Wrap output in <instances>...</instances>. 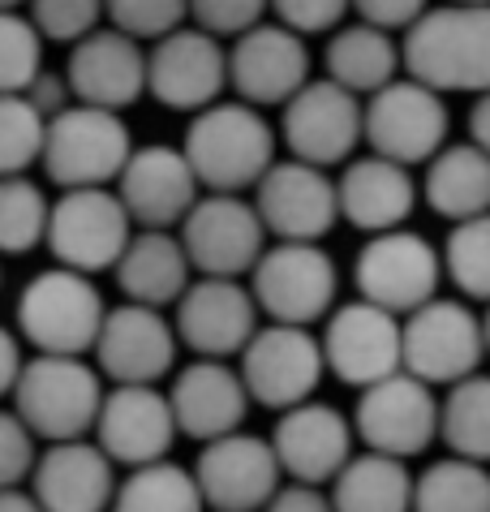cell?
Here are the masks:
<instances>
[{
  "mask_svg": "<svg viewBox=\"0 0 490 512\" xmlns=\"http://www.w3.org/2000/svg\"><path fill=\"white\" fill-rule=\"evenodd\" d=\"M323 362L349 388H374L405 371V327L396 315L370 302H344L327 315L323 327Z\"/></svg>",
  "mask_w": 490,
  "mask_h": 512,
  "instance_id": "14",
  "label": "cell"
},
{
  "mask_svg": "<svg viewBox=\"0 0 490 512\" xmlns=\"http://www.w3.org/2000/svg\"><path fill=\"white\" fill-rule=\"evenodd\" d=\"M0 512H43L31 491H0Z\"/></svg>",
  "mask_w": 490,
  "mask_h": 512,
  "instance_id": "50",
  "label": "cell"
},
{
  "mask_svg": "<svg viewBox=\"0 0 490 512\" xmlns=\"http://www.w3.org/2000/svg\"><path fill=\"white\" fill-rule=\"evenodd\" d=\"M237 371L254 405L288 414V409L314 401V388L323 383V340L310 327L267 323L245 345Z\"/></svg>",
  "mask_w": 490,
  "mask_h": 512,
  "instance_id": "11",
  "label": "cell"
},
{
  "mask_svg": "<svg viewBox=\"0 0 490 512\" xmlns=\"http://www.w3.org/2000/svg\"><path fill=\"white\" fill-rule=\"evenodd\" d=\"M276 22L288 26L293 35H323V31H340L344 18L353 13V0H271Z\"/></svg>",
  "mask_w": 490,
  "mask_h": 512,
  "instance_id": "44",
  "label": "cell"
},
{
  "mask_svg": "<svg viewBox=\"0 0 490 512\" xmlns=\"http://www.w3.org/2000/svg\"><path fill=\"white\" fill-rule=\"evenodd\" d=\"M104 375L86 358H43L35 353L22 366L13 388V414L43 444H74L95 435L99 409H104Z\"/></svg>",
  "mask_w": 490,
  "mask_h": 512,
  "instance_id": "4",
  "label": "cell"
},
{
  "mask_svg": "<svg viewBox=\"0 0 490 512\" xmlns=\"http://www.w3.org/2000/svg\"><path fill=\"white\" fill-rule=\"evenodd\" d=\"M353 280L362 302L387 310L396 319H409L413 310L439 297L443 280V254L430 246L422 233L392 229L370 237L353 263Z\"/></svg>",
  "mask_w": 490,
  "mask_h": 512,
  "instance_id": "8",
  "label": "cell"
},
{
  "mask_svg": "<svg viewBox=\"0 0 490 512\" xmlns=\"http://www.w3.org/2000/svg\"><path fill=\"white\" fill-rule=\"evenodd\" d=\"M0 284H5V272H0Z\"/></svg>",
  "mask_w": 490,
  "mask_h": 512,
  "instance_id": "54",
  "label": "cell"
},
{
  "mask_svg": "<svg viewBox=\"0 0 490 512\" xmlns=\"http://www.w3.org/2000/svg\"><path fill=\"white\" fill-rule=\"evenodd\" d=\"M26 18L35 22L43 44H82L86 35H95L99 26H108L104 0H31Z\"/></svg>",
  "mask_w": 490,
  "mask_h": 512,
  "instance_id": "40",
  "label": "cell"
},
{
  "mask_svg": "<svg viewBox=\"0 0 490 512\" xmlns=\"http://www.w3.org/2000/svg\"><path fill=\"white\" fill-rule=\"evenodd\" d=\"M108 302L99 284L69 267H43L18 293V336L43 358H86L104 332Z\"/></svg>",
  "mask_w": 490,
  "mask_h": 512,
  "instance_id": "3",
  "label": "cell"
},
{
  "mask_svg": "<svg viewBox=\"0 0 490 512\" xmlns=\"http://www.w3.org/2000/svg\"><path fill=\"white\" fill-rule=\"evenodd\" d=\"M22 336L18 332H9L5 323H0V401L5 396H13V388H18V379H22Z\"/></svg>",
  "mask_w": 490,
  "mask_h": 512,
  "instance_id": "48",
  "label": "cell"
},
{
  "mask_svg": "<svg viewBox=\"0 0 490 512\" xmlns=\"http://www.w3.org/2000/svg\"><path fill=\"white\" fill-rule=\"evenodd\" d=\"M112 276H117V289L125 293V302L168 310V306H177L185 289L194 284V267H190V254H185L177 233L138 229Z\"/></svg>",
  "mask_w": 490,
  "mask_h": 512,
  "instance_id": "29",
  "label": "cell"
},
{
  "mask_svg": "<svg viewBox=\"0 0 490 512\" xmlns=\"http://www.w3.org/2000/svg\"><path fill=\"white\" fill-rule=\"evenodd\" d=\"M22 5H31V0H0V13H22Z\"/></svg>",
  "mask_w": 490,
  "mask_h": 512,
  "instance_id": "51",
  "label": "cell"
},
{
  "mask_svg": "<svg viewBox=\"0 0 490 512\" xmlns=\"http://www.w3.org/2000/svg\"><path fill=\"white\" fill-rule=\"evenodd\" d=\"M439 435L460 461L490 465V375H469L439 401Z\"/></svg>",
  "mask_w": 490,
  "mask_h": 512,
  "instance_id": "33",
  "label": "cell"
},
{
  "mask_svg": "<svg viewBox=\"0 0 490 512\" xmlns=\"http://www.w3.org/2000/svg\"><path fill=\"white\" fill-rule=\"evenodd\" d=\"M117 198L125 203L134 229H155V233H177L181 220L194 211V203L203 198L190 160L181 147L168 142H147L134 147L125 173L117 177Z\"/></svg>",
  "mask_w": 490,
  "mask_h": 512,
  "instance_id": "20",
  "label": "cell"
},
{
  "mask_svg": "<svg viewBox=\"0 0 490 512\" xmlns=\"http://www.w3.org/2000/svg\"><path fill=\"white\" fill-rule=\"evenodd\" d=\"M271 0H190V22L215 39H241L245 31L263 26Z\"/></svg>",
  "mask_w": 490,
  "mask_h": 512,
  "instance_id": "42",
  "label": "cell"
},
{
  "mask_svg": "<svg viewBox=\"0 0 490 512\" xmlns=\"http://www.w3.org/2000/svg\"><path fill=\"white\" fill-rule=\"evenodd\" d=\"M43 74V35L26 13H0V95H26Z\"/></svg>",
  "mask_w": 490,
  "mask_h": 512,
  "instance_id": "39",
  "label": "cell"
},
{
  "mask_svg": "<svg viewBox=\"0 0 490 512\" xmlns=\"http://www.w3.org/2000/svg\"><path fill=\"white\" fill-rule=\"evenodd\" d=\"M65 82L74 91V104L125 112L147 95V48L121 35L117 26H99L95 35L69 48Z\"/></svg>",
  "mask_w": 490,
  "mask_h": 512,
  "instance_id": "23",
  "label": "cell"
},
{
  "mask_svg": "<svg viewBox=\"0 0 490 512\" xmlns=\"http://www.w3.org/2000/svg\"><path fill=\"white\" fill-rule=\"evenodd\" d=\"M336 194H340V220H349L353 229L370 237L405 229V220L417 207L413 173L383 160V155H357V160L344 164Z\"/></svg>",
  "mask_w": 490,
  "mask_h": 512,
  "instance_id": "28",
  "label": "cell"
},
{
  "mask_svg": "<svg viewBox=\"0 0 490 512\" xmlns=\"http://www.w3.org/2000/svg\"><path fill=\"white\" fill-rule=\"evenodd\" d=\"M168 392L160 388H108L104 409L95 422V444L108 452L112 465L147 469L168 461V448L177 439Z\"/></svg>",
  "mask_w": 490,
  "mask_h": 512,
  "instance_id": "25",
  "label": "cell"
},
{
  "mask_svg": "<svg viewBox=\"0 0 490 512\" xmlns=\"http://www.w3.org/2000/svg\"><path fill=\"white\" fill-rule=\"evenodd\" d=\"M413 474L405 461L357 452L331 482V508L336 512H413Z\"/></svg>",
  "mask_w": 490,
  "mask_h": 512,
  "instance_id": "32",
  "label": "cell"
},
{
  "mask_svg": "<svg viewBox=\"0 0 490 512\" xmlns=\"http://www.w3.org/2000/svg\"><path fill=\"white\" fill-rule=\"evenodd\" d=\"M323 65L336 87L353 91L357 99H370L383 87H392L396 69L405 61H400L396 35L379 31V26H366V22H349V26H340V31H331Z\"/></svg>",
  "mask_w": 490,
  "mask_h": 512,
  "instance_id": "30",
  "label": "cell"
},
{
  "mask_svg": "<svg viewBox=\"0 0 490 512\" xmlns=\"http://www.w3.org/2000/svg\"><path fill=\"white\" fill-rule=\"evenodd\" d=\"M400 327H405V371L426 388L435 383L456 388L460 379L478 375L486 358V327L465 302L435 297L409 319H400Z\"/></svg>",
  "mask_w": 490,
  "mask_h": 512,
  "instance_id": "12",
  "label": "cell"
},
{
  "mask_svg": "<svg viewBox=\"0 0 490 512\" xmlns=\"http://www.w3.org/2000/svg\"><path fill=\"white\" fill-rule=\"evenodd\" d=\"M469 142L490 155V91L478 95V104H473V112H469Z\"/></svg>",
  "mask_w": 490,
  "mask_h": 512,
  "instance_id": "49",
  "label": "cell"
},
{
  "mask_svg": "<svg viewBox=\"0 0 490 512\" xmlns=\"http://www.w3.org/2000/svg\"><path fill=\"white\" fill-rule=\"evenodd\" d=\"M353 435V422L336 405L306 401L280 414L271 448H276L284 478L301 482V487H323V482H336L340 469L353 461Z\"/></svg>",
  "mask_w": 490,
  "mask_h": 512,
  "instance_id": "24",
  "label": "cell"
},
{
  "mask_svg": "<svg viewBox=\"0 0 490 512\" xmlns=\"http://www.w3.org/2000/svg\"><path fill=\"white\" fill-rule=\"evenodd\" d=\"M353 13H357V22L396 35V31H409V26L422 18L426 0H353Z\"/></svg>",
  "mask_w": 490,
  "mask_h": 512,
  "instance_id": "45",
  "label": "cell"
},
{
  "mask_svg": "<svg viewBox=\"0 0 490 512\" xmlns=\"http://www.w3.org/2000/svg\"><path fill=\"white\" fill-rule=\"evenodd\" d=\"M181 246L190 254L194 276L241 280L267 254V229L254 211V198L241 194H203L181 220Z\"/></svg>",
  "mask_w": 490,
  "mask_h": 512,
  "instance_id": "9",
  "label": "cell"
},
{
  "mask_svg": "<svg viewBox=\"0 0 490 512\" xmlns=\"http://www.w3.org/2000/svg\"><path fill=\"white\" fill-rule=\"evenodd\" d=\"M203 491L194 482V469L185 465H147L129 469V478L117 487V500L108 512H203Z\"/></svg>",
  "mask_w": 490,
  "mask_h": 512,
  "instance_id": "34",
  "label": "cell"
},
{
  "mask_svg": "<svg viewBox=\"0 0 490 512\" xmlns=\"http://www.w3.org/2000/svg\"><path fill=\"white\" fill-rule=\"evenodd\" d=\"M26 99L35 104V112H39L43 121H52V117H61L65 108H74V91H69V82H65V69L56 74V69L43 65V74L31 82Z\"/></svg>",
  "mask_w": 490,
  "mask_h": 512,
  "instance_id": "46",
  "label": "cell"
},
{
  "mask_svg": "<svg viewBox=\"0 0 490 512\" xmlns=\"http://www.w3.org/2000/svg\"><path fill=\"white\" fill-rule=\"evenodd\" d=\"M280 142L288 147V160L314 168L349 164L357 142H366V104L331 78H310L284 104Z\"/></svg>",
  "mask_w": 490,
  "mask_h": 512,
  "instance_id": "10",
  "label": "cell"
},
{
  "mask_svg": "<svg viewBox=\"0 0 490 512\" xmlns=\"http://www.w3.org/2000/svg\"><path fill=\"white\" fill-rule=\"evenodd\" d=\"M134 233L138 229L117 190H65L52 203L43 246H48L56 267H69V272L95 280L99 272H117Z\"/></svg>",
  "mask_w": 490,
  "mask_h": 512,
  "instance_id": "7",
  "label": "cell"
},
{
  "mask_svg": "<svg viewBox=\"0 0 490 512\" xmlns=\"http://www.w3.org/2000/svg\"><path fill=\"white\" fill-rule=\"evenodd\" d=\"M426 203L435 216L469 224L490 216V155L473 142H452L426 164Z\"/></svg>",
  "mask_w": 490,
  "mask_h": 512,
  "instance_id": "31",
  "label": "cell"
},
{
  "mask_svg": "<svg viewBox=\"0 0 490 512\" xmlns=\"http://www.w3.org/2000/svg\"><path fill=\"white\" fill-rule=\"evenodd\" d=\"M310 82V48L280 22L245 31L228 48V87L250 108H284Z\"/></svg>",
  "mask_w": 490,
  "mask_h": 512,
  "instance_id": "22",
  "label": "cell"
},
{
  "mask_svg": "<svg viewBox=\"0 0 490 512\" xmlns=\"http://www.w3.org/2000/svg\"><path fill=\"white\" fill-rule=\"evenodd\" d=\"M353 431L366 444V452L409 461V457H417V452H426L430 444H435L439 401L422 379L400 371V375L374 383V388H366L362 396H357Z\"/></svg>",
  "mask_w": 490,
  "mask_h": 512,
  "instance_id": "17",
  "label": "cell"
},
{
  "mask_svg": "<svg viewBox=\"0 0 490 512\" xmlns=\"http://www.w3.org/2000/svg\"><path fill=\"white\" fill-rule=\"evenodd\" d=\"M276 448L263 435L237 431L203 444L194 461V482L211 512H263L284 487Z\"/></svg>",
  "mask_w": 490,
  "mask_h": 512,
  "instance_id": "18",
  "label": "cell"
},
{
  "mask_svg": "<svg viewBox=\"0 0 490 512\" xmlns=\"http://www.w3.org/2000/svg\"><path fill=\"white\" fill-rule=\"evenodd\" d=\"M263 512H336L331 508V495H323V487H301V482H288L276 491Z\"/></svg>",
  "mask_w": 490,
  "mask_h": 512,
  "instance_id": "47",
  "label": "cell"
},
{
  "mask_svg": "<svg viewBox=\"0 0 490 512\" xmlns=\"http://www.w3.org/2000/svg\"><path fill=\"white\" fill-rule=\"evenodd\" d=\"M52 198L31 177H0V254H31L48 241Z\"/></svg>",
  "mask_w": 490,
  "mask_h": 512,
  "instance_id": "36",
  "label": "cell"
},
{
  "mask_svg": "<svg viewBox=\"0 0 490 512\" xmlns=\"http://www.w3.org/2000/svg\"><path fill=\"white\" fill-rule=\"evenodd\" d=\"M448 5H490V0H448Z\"/></svg>",
  "mask_w": 490,
  "mask_h": 512,
  "instance_id": "53",
  "label": "cell"
},
{
  "mask_svg": "<svg viewBox=\"0 0 490 512\" xmlns=\"http://www.w3.org/2000/svg\"><path fill=\"white\" fill-rule=\"evenodd\" d=\"M340 272L331 254L310 241H276L250 272L258 315L284 327H310L336 310Z\"/></svg>",
  "mask_w": 490,
  "mask_h": 512,
  "instance_id": "6",
  "label": "cell"
},
{
  "mask_svg": "<svg viewBox=\"0 0 490 512\" xmlns=\"http://www.w3.org/2000/svg\"><path fill=\"white\" fill-rule=\"evenodd\" d=\"M482 327H486V358H490V310H486V319H482Z\"/></svg>",
  "mask_w": 490,
  "mask_h": 512,
  "instance_id": "52",
  "label": "cell"
},
{
  "mask_svg": "<svg viewBox=\"0 0 490 512\" xmlns=\"http://www.w3.org/2000/svg\"><path fill=\"white\" fill-rule=\"evenodd\" d=\"M177 327L164 310L151 306H108L104 332L95 340V371L112 379V388H160V379L177 366Z\"/></svg>",
  "mask_w": 490,
  "mask_h": 512,
  "instance_id": "16",
  "label": "cell"
},
{
  "mask_svg": "<svg viewBox=\"0 0 490 512\" xmlns=\"http://www.w3.org/2000/svg\"><path fill=\"white\" fill-rule=\"evenodd\" d=\"M413 512H490V469L443 457L413 482Z\"/></svg>",
  "mask_w": 490,
  "mask_h": 512,
  "instance_id": "35",
  "label": "cell"
},
{
  "mask_svg": "<svg viewBox=\"0 0 490 512\" xmlns=\"http://www.w3.org/2000/svg\"><path fill=\"white\" fill-rule=\"evenodd\" d=\"M108 26L138 44H160L190 22V0H104Z\"/></svg>",
  "mask_w": 490,
  "mask_h": 512,
  "instance_id": "41",
  "label": "cell"
},
{
  "mask_svg": "<svg viewBox=\"0 0 490 512\" xmlns=\"http://www.w3.org/2000/svg\"><path fill=\"white\" fill-rule=\"evenodd\" d=\"M172 327L185 349L207 362L241 358L258 332V302L241 280H211L198 276L185 297L172 306Z\"/></svg>",
  "mask_w": 490,
  "mask_h": 512,
  "instance_id": "21",
  "label": "cell"
},
{
  "mask_svg": "<svg viewBox=\"0 0 490 512\" xmlns=\"http://www.w3.org/2000/svg\"><path fill=\"white\" fill-rule=\"evenodd\" d=\"M39 439L26 431V422L13 409H0V491H18L35 474Z\"/></svg>",
  "mask_w": 490,
  "mask_h": 512,
  "instance_id": "43",
  "label": "cell"
},
{
  "mask_svg": "<svg viewBox=\"0 0 490 512\" xmlns=\"http://www.w3.org/2000/svg\"><path fill=\"white\" fill-rule=\"evenodd\" d=\"M48 121L26 95H0V177H26L43 160Z\"/></svg>",
  "mask_w": 490,
  "mask_h": 512,
  "instance_id": "37",
  "label": "cell"
},
{
  "mask_svg": "<svg viewBox=\"0 0 490 512\" xmlns=\"http://www.w3.org/2000/svg\"><path fill=\"white\" fill-rule=\"evenodd\" d=\"M254 211L263 220L267 237L319 246L340 220V194L336 181L327 177V168L276 160L271 173L254 186Z\"/></svg>",
  "mask_w": 490,
  "mask_h": 512,
  "instance_id": "19",
  "label": "cell"
},
{
  "mask_svg": "<svg viewBox=\"0 0 490 512\" xmlns=\"http://www.w3.org/2000/svg\"><path fill=\"white\" fill-rule=\"evenodd\" d=\"M117 487V465L95 439L48 444L31 474V495L43 512H108Z\"/></svg>",
  "mask_w": 490,
  "mask_h": 512,
  "instance_id": "26",
  "label": "cell"
},
{
  "mask_svg": "<svg viewBox=\"0 0 490 512\" xmlns=\"http://www.w3.org/2000/svg\"><path fill=\"white\" fill-rule=\"evenodd\" d=\"M280 134L263 112L241 104V99H220L207 112H198L185 125L181 151L190 160L203 194H241L254 190L276 164Z\"/></svg>",
  "mask_w": 490,
  "mask_h": 512,
  "instance_id": "1",
  "label": "cell"
},
{
  "mask_svg": "<svg viewBox=\"0 0 490 512\" xmlns=\"http://www.w3.org/2000/svg\"><path fill=\"white\" fill-rule=\"evenodd\" d=\"M228 91V48L198 26H181L147 48V95L172 112H207Z\"/></svg>",
  "mask_w": 490,
  "mask_h": 512,
  "instance_id": "15",
  "label": "cell"
},
{
  "mask_svg": "<svg viewBox=\"0 0 490 512\" xmlns=\"http://www.w3.org/2000/svg\"><path fill=\"white\" fill-rule=\"evenodd\" d=\"M134 155V134L121 112L74 104L48 121L43 134V177L56 190H112Z\"/></svg>",
  "mask_w": 490,
  "mask_h": 512,
  "instance_id": "5",
  "label": "cell"
},
{
  "mask_svg": "<svg viewBox=\"0 0 490 512\" xmlns=\"http://www.w3.org/2000/svg\"><path fill=\"white\" fill-rule=\"evenodd\" d=\"M443 272L473 302H490V216L456 224L443 246Z\"/></svg>",
  "mask_w": 490,
  "mask_h": 512,
  "instance_id": "38",
  "label": "cell"
},
{
  "mask_svg": "<svg viewBox=\"0 0 490 512\" xmlns=\"http://www.w3.org/2000/svg\"><path fill=\"white\" fill-rule=\"evenodd\" d=\"M168 405L181 435L198 439V444H215V439L241 431L245 414H250V392H245L237 366L198 358L177 371L168 388Z\"/></svg>",
  "mask_w": 490,
  "mask_h": 512,
  "instance_id": "27",
  "label": "cell"
},
{
  "mask_svg": "<svg viewBox=\"0 0 490 512\" xmlns=\"http://www.w3.org/2000/svg\"><path fill=\"white\" fill-rule=\"evenodd\" d=\"M366 142L370 155H383L400 168L430 164L448 147V104L422 82L396 78L366 99Z\"/></svg>",
  "mask_w": 490,
  "mask_h": 512,
  "instance_id": "13",
  "label": "cell"
},
{
  "mask_svg": "<svg viewBox=\"0 0 490 512\" xmlns=\"http://www.w3.org/2000/svg\"><path fill=\"white\" fill-rule=\"evenodd\" d=\"M400 61L409 78L430 91H490V5L426 9L405 39Z\"/></svg>",
  "mask_w": 490,
  "mask_h": 512,
  "instance_id": "2",
  "label": "cell"
}]
</instances>
